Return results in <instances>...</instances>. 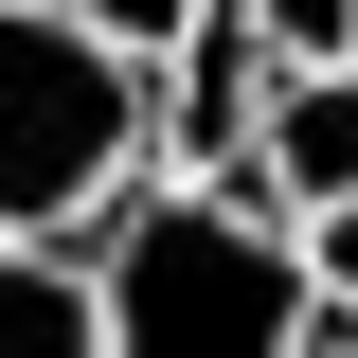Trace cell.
<instances>
[{
	"instance_id": "cell-1",
	"label": "cell",
	"mask_w": 358,
	"mask_h": 358,
	"mask_svg": "<svg viewBox=\"0 0 358 358\" xmlns=\"http://www.w3.org/2000/svg\"><path fill=\"white\" fill-rule=\"evenodd\" d=\"M108 358H358V305L305 287V233L233 179H143L90 233Z\"/></svg>"
},
{
	"instance_id": "cell-2",
	"label": "cell",
	"mask_w": 358,
	"mask_h": 358,
	"mask_svg": "<svg viewBox=\"0 0 358 358\" xmlns=\"http://www.w3.org/2000/svg\"><path fill=\"white\" fill-rule=\"evenodd\" d=\"M162 179V90L72 0H0V251H90Z\"/></svg>"
},
{
	"instance_id": "cell-3",
	"label": "cell",
	"mask_w": 358,
	"mask_h": 358,
	"mask_svg": "<svg viewBox=\"0 0 358 358\" xmlns=\"http://www.w3.org/2000/svg\"><path fill=\"white\" fill-rule=\"evenodd\" d=\"M268 72H287V54H268V18H251V0H197V36L143 72V90H162V179H233V162H251Z\"/></svg>"
},
{
	"instance_id": "cell-4",
	"label": "cell",
	"mask_w": 358,
	"mask_h": 358,
	"mask_svg": "<svg viewBox=\"0 0 358 358\" xmlns=\"http://www.w3.org/2000/svg\"><path fill=\"white\" fill-rule=\"evenodd\" d=\"M233 197H268V215L358 197V54L341 72H268V126H251V162H233Z\"/></svg>"
},
{
	"instance_id": "cell-5",
	"label": "cell",
	"mask_w": 358,
	"mask_h": 358,
	"mask_svg": "<svg viewBox=\"0 0 358 358\" xmlns=\"http://www.w3.org/2000/svg\"><path fill=\"white\" fill-rule=\"evenodd\" d=\"M0 358H108L90 251H0Z\"/></svg>"
},
{
	"instance_id": "cell-6",
	"label": "cell",
	"mask_w": 358,
	"mask_h": 358,
	"mask_svg": "<svg viewBox=\"0 0 358 358\" xmlns=\"http://www.w3.org/2000/svg\"><path fill=\"white\" fill-rule=\"evenodd\" d=\"M251 18H268L287 72H341V54H358V0H251Z\"/></svg>"
},
{
	"instance_id": "cell-7",
	"label": "cell",
	"mask_w": 358,
	"mask_h": 358,
	"mask_svg": "<svg viewBox=\"0 0 358 358\" xmlns=\"http://www.w3.org/2000/svg\"><path fill=\"white\" fill-rule=\"evenodd\" d=\"M72 18H90V36H108V54H143V72H162V54L197 36V0H72Z\"/></svg>"
},
{
	"instance_id": "cell-8",
	"label": "cell",
	"mask_w": 358,
	"mask_h": 358,
	"mask_svg": "<svg viewBox=\"0 0 358 358\" xmlns=\"http://www.w3.org/2000/svg\"><path fill=\"white\" fill-rule=\"evenodd\" d=\"M287 233H305V287L322 305H358V197H322V215H287Z\"/></svg>"
}]
</instances>
